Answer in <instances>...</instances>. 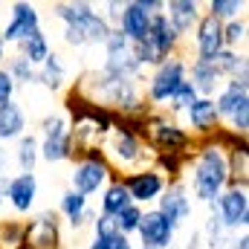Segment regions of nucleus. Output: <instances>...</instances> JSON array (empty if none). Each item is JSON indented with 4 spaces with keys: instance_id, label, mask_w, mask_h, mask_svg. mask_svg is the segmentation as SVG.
I'll use <instances>...</instances> for the list:
<instances>
[{
    "instance_id": "1",
    "label": "nucleus",
    "mask_w": 249,
    "mask_h": 249,
    "mask_svg": "<svg viewBox=\"0 0 249 249\" xmlns=\"http://www.w3.org/2000/svg\"><path fill=\"white\" fill-rule=\"evenodd\" d=\"M226 183H229V162H226L223 151L217 145L203 148V154L194 165V194L203 203H212L223 194Z\"/></svg>"
},
{
    "instance_id": "2",
    "label": "nucleus",
    "mask_w": 249,
    "mask_h": 249,
    "mask_svg": "<svg viewBox=\"0 0 249 249\" xmlns=\"http://www.w3.org/2000/svg\"><path fill=\"white\" fill-rule=\"evenodd\" d=\"M217 220L223 229H244L249 223V197L247 186H232L217 197Z\"/></svg>"
},
{
    "instance_id": "3",
    "label": "nucleus",
    "mask_w": 249,
    "mask_h": 249,
    "mask_svg": "<svg viewBox=\"0 0 249 249\" xmlns=\"http://www.w3.org/2000/svg\"><path fill=\"white\" fill-rule=\"evenodd\" d=\"M41 29V18L38 9L29 3H15L12 6V20L6 23V29L0 32V44H23L29 35H35Z\"/></svg>"
},
{
    "instance_id": "4",
    "label": "nucleus",
    "mask_w": 249,
    "mask_h": 249,
    "mask_svg": "<svg viewBox=\"0 0 249 249\" xmlns=\"http://www.w3.org/2000/svg\"><path fill=\"white\" fill-rule=\"evenodd\" d=\"M136 232H139V238H142V247H151V249H165L174 241V223H171L165 214H160L157 209L142 214Z\"/></svg>"
},
{
    "instance_id": "5",
    "label": "nucleus",
    "mask_w": 249,
    "mask_h": 249,
    "mask_svg": "<svg viewBox=\"0 0 249 249\" xmlns=\"http://www.w3.org/2000/svg\"><path fill=\"white\" fill-rule=\"evenodd\" d=\"M183 81H186V64L177 61V58L162 61L151 78V99L154 102H171V96L177 93V87Z\"/></svg>"
},
{
    "instance_id": "6",
    "label": "nucleus",
    "mask_w": 249,
    "mask_h": 249,
    "mask_svg": "<svg viewBox=\"0 0 249 249\" xmlns=\"http://www.w3.org/2000/svg\"><path fill=\"white\" fill-rule=\"evenodd\" d=\"M70 180H72V191H78V194L87 197V194H93V191H99V188L105 186L107 165L102 162V157H90V160H84V162H78L72 168Z\"/></svg>"
},
{
    "instance_id": "7",
    "label": "nucleus",
    "mask_w": 249,
    "mask_h": 249,
    "mask_svg": "<svg viewBox=\"0 0 249 249\" xmlns=\"http://www.w3.org/2000/svg\"><path fill=\"white\" fill-rule=\"evenodd\" d=\"M177 41H180V35L171 29V23H168V18L160 12V15H151V26H148V38L142 41V44H148L151 50H154V55L160 58V61H165V55L177 47Z\"/></svg>"
},
{
    "instance_id": "8",
    "label": "nucleus",
    "mask_w": 249,
    "mask_h": 249,
    "mask_svg": "<svg viewBox=\"0 0 249 249\" xmlns=\"http://www.w3.org/2000/svg\"><path fill=\"white\" fill-rule=\"evenodd\" d=\"M58 247V217L55 212H44L38 220L26 226V249H55Z\"/></svg>"
},
{
    "instance_id": "9",
    "label": "nucleus",
    "mask_w": 249,
    "mask_h": 249,
    "mask_svg": "<svg viewBox=\"0 0 249 249\" xmlns=\"http://www.w3.org/2000/svg\"><path fill=\"white\" fill-rule=\"evenodd\" d=\"M217 116H235L241 110H249V93H247V70L232 75L229 87L220 93V99L214 102Z\"/></svg>"
},
{
    "instance_id": "10",
    "label": "nucleus",
    "mask_w": 249,
    "mask_h": 249,
    "mask_svg": "<svg viewBox=\"0 0 249 249\" xmlns=\"http://www.w3.org/2000/svg\"><path fill=\"white\" fill-rule=\"evenodd\" d=\"M220 50H223V23L206 15L197 23V55H200L197 61H212Z\"/></svg>"
},
{
    "instance_id": "11",
    "label": "nucleus",
    "mask_w": 249,
    "mask_h": 249,
    "mask_svg": "<svg viewBox=\"0 0 249 249\" xmlns=\"http://www.w3.org/2000/svg\"><path fill=\"white\" fill-rule=\"evenodd\" d=\"M162 177L157 171H139V174H130L127 177V194H130V203L139 206V203H148V200H157L162 194Z\"/></svg>"
},
{
    "instance_id": "12",
    "label": "nucleus",
    "mask_w": 249,
    "mask_h": 249,
    "mask_svg": "<svg viewBox=\"0 0 249 249\" xmlns=\"http://www.w3.org/2000/svg\"><path fill=\"white\" fill-rule=\"evenodd\" d=\"M119 32H122L124 38L130 41V44H142L145 38H148V26H151V15L139 6V0L136 3H127L122 9V18H119Z\"/></svg>"
},
{
    "instance_id": "13",
    "label": "nucleus",
    "mask_w": 249,
    "mask_h": 249,
    "mask_svg": "<svg viewBox=\"0 0 249 249\" xmlns=\"http://www.w3.org/2000/svg\"><path fill=\"white\" fill-rule=\"evenodd\" d=\"M6 197L9 203L15 206V212H29L35 197H38V180L35 174H18L9 180V188H6Z\"/></svg>"
},
{
    "instance_id": "14",
    "label": "nucleus",
    "mask_w": 249,
    "mask_h": 249,
    "mask_svg": "<svg viewBox=\"0 0 249 249\" xmlns=\"http://www.w3.org/2000/svg\"><path fill=\"white\" fill-rule=\"evenodd\" d=\"M160 200V214H165L171 223H174V229L186 220L188 214H191V203H188V197H186V188L183 186H171L162 197H157Z\"/></svg>"
},
{
    "instance_id": "15",
    "label": "nucleus",
    "mask_w": 249,
    "mask_h": 249,
    "mask_svg": "<svg viewBox=\"0 0 249 249\" xmlns=\"http://www.w3.org/2000/svg\"><path fill=\"white\" fill-rule=\"evenodd\" d=\"M168 23L177 35H186L188 29L197 23V3L194 0H171L168 3Z\"/></svg>"
},
{
    "instance_id": "16",
    "label": "nucleus",
    "mask_w": 249,
    "mask_h": 249,
    "mask_svg": "<svg viewBox=\"0 0 249 249\" xmlns=\"http://www.w3.org/2000/svg\"><path fill=\"white\" fill-rule=\"evenodd\" d=\"M188 84L194 87V93H197V96L209 99V96L220 87V75L212 70V64L194 61V64H191V81H188Z\"/></svg>"
},
{
    "instance_id": "17",
    "label": "nucleus",
    "mask_w": 249,
    "mask_h": 249,
    "mask_svg": "<svg viewBox=\"0 0 249 249\" xmlns=\"http://www.w3.org/2000/svg\"><path fill=\"white\" fill-rule=\"evenodd\" d=\"M23 127H26V116H23V110L15 102L0 105V139L23 136Z\"/></svg>"
},
{
    "instance_id": "18",
    "label": "nucleus",
    "mask_w": 249,
    "mask_h": 249,
    "mask_svg": "<svg viewBox=\"0 0 249 249\" xmlns=\"http://www.w3.org/2000/svg\"><path fill=\"white\" fill-rule=\"evenodd\" d=\"M61 212L75 229H81V226L93 217V212H87V197L78 194V191H67V194H64L61 197Z\"/></svg>"
},
{
    "instance_id": "19",
    "label": "nucleus",
    "mask_w": 249,
    "mask_h": 249,
    "mask_svg": "<svg viewBox=\"0 0 249 249\" xmlns=\"http://www.w3.org/2000/svg\"><path fill=\"white\" fill-rule=\"evenodd\" d=\"M154 136L162 148H168V154H177L188 145V136L171 122H162V119H154Z\"/></svg>"
},
{
    "instance_id": "20",
    "label": "nucleus",
    "mask_w": 249,
    "mask_h": 249,
    "mask_svg": "<svg viewBox=\"0 0 249 249\" xmlns=\"http://www.w3.org/2000/svg\"><path fill=\"white\" fill-rule=\"evenodd\" d=\"M186 113H188V122L194 124L197 130H212L217 124V119H220L212 99H197L191 107H186Z\"/></svg>"
},
{
    "instance_id": "21",
    "label": "nucleus",
    "mask_w": 249,
    "mask_h": 249,
    "mask_svg": "<svg viewBox=\"0 0 249 249\" xmlns=\"http://www.w3.org/2000/svg\"><path fill=\"white\" fill-rule=\"evenodd\" d=\"M113 154H116V160H119L122 165H130V162H136V160L142 157L139 142H136V136H133L130 130H116V139H113Z\"/></svg>"
},
{
    "instance_id": "22",
    "label": "nucleus",
    "mask_w": 249,
    "mask_h": 249,
    "mask_svg": "<svg viewBox=\"0 0 249 249\" xmlns=\"http://www.w3.org/2000/svg\"><path fill=\"white\" fill-rule=\"evenodd\" d=\"M127 206H130V194H127L124 183H113L102 197V214H107V217H116Z\"/></svg>"
},
{
    "instance_id": "23",
    "label": "nucleus",
    "mask_w": 249,
    "mask_h": 249,
    "mask_svg": "<svg viewBox=\"0 0 249 249\" xmlns=\"http://www.w3.org/2000/svg\"><path fill=\"white\" fill-rule=\"evenodd\" d=\"M206 64H212V70L217 75H238V72L247 70V58L238 55V53H232V50H220L212 61H206Z\"/></svg>"
},
{
    "instance_id": "24",
    "label": "nucleus",
    "mask_w": 249,
    "mask_h": 249,
    "mask_svg": "<svg viewBox=\"0 0 249 249\" xmlns=\"http://www.w3.org/2000/svg\"><path fill=\"white\" fill-rule=\"evenodd\" d=\"M20 47H23V58L32 64V67H35V64H44L50 58V44H47V35H44L41 29H38L35 35H29Z\"/></svg>"
},
{
    "instance_id": "25",
    "label": "nucleus",
    "mask_w": 249,
    "mask_h": 249,
    "mask_svg": "<svg viewBox=\"0 0 249 249\" xmlns=\"http://www.w3.org/2000/svg\"><path fill=\"white\" fill-rule=\"evenodd\" d=\"M41 157L47 162H61L70 157V133H61V136H47L44 145H41Z\"/></svg>"
},
{
    "instance_id": "26",
    "label": "nucleus",
    "mask_w": 249,
    "mask_h": 249,
    "mask_svg": "<svg viewBox=\"0 0 249 249\" xmlns=\"http://www.w3.org/2000/svg\"><path fill=\"white\" fill-rule=\"evenodd\" d=\"M35 160H38V139L29 133V136H20V145H18V165H20V174H32L35 171Z\"/></svg>"
},
{
    "instance_id": "27",
    "label": "nucleus",
    "mask_w": 249,
    "mask_h": 249,
    "mask_svg": "<svg viewBox=\"0 0 249 249\" xmlns=\"http://www.w3.org/2000/svg\"><path fill=\"white\" fill-rule=\"evenodd\" d=\"M139 220H142V209H139V206H133V203H130L127 209H122V212L113 217V223H116V232H119V235H124V238L136 232Z\"/></svg>"
},
{
    "instance_id": "28",
    "label": "nucleus",
    "mask_w": 249,
    "mask_h": 249,
    "mask_svg": "<svg viewBox=\"0 0 249 249\" xmlns=\"http://www.w3.org/2000/svg\"><path fill=\"white\" fill-rule=\"evenodd\" d=\"M35 78H41L50 90H58V87H61V81H64V67H61V61H58V55H53V53H50V58L44 61V70H41Z\"/></svg>"
},
{
    "instance_id": "29",
    "label": "nucleus",
    "mask_w": 249,
    "mask_h": 249,
    "mask_svg": "<svg viewBox=\"0 0 249 249\" xmlns=\"http://www.w3.org/2000/svg\"><path fill=\"white\" fill-rule=\"evenodd\" d=\"M244 9V3L238 0H212L209 3V15L214 20H235V15Z\"/></svg>"
},
{
    "instance_id": "30",
    "label": "nucleus",
    "mask_w": 249,
    "mask_h": 249,
    "mask_svg": "<svg viewBox=\"0 0 249 249\" xmlns=\"http://www.w3.org/2000/svg\"><path fill=\"white\" fill-rule=\"evenodd\" d=\"M244 38H247V23L244 20H229L223 26V50L238 44V41H244Z\"/></svg>"
},
{
    "instance_id": "31",
    "label": "nucleus",
    "mask_w": 249,
    "mask_h": 249,
    "mask_svg": "<svg viewBox=\"0 0 249 249\" xmlns=\"http://www.w3.org/2000/svg\"><path fill=\"white\" fill-rule=\"evenodd\" d=\"M90 249H133L130 247V241L124 238V235H105V238H93V244Z\"/></svg>"
},
{
    "instance_id": "32",
    "label": "nucleus",
    "mask_w": 249,
    "mask_h": 249,
    "mask_svg": "<svg viewBox=\"0 0 249 249\" xmlns=\"http://www.w3.org/2000/svg\"><path fill=\"white\" fill-rule=\"evenodd\" d=\"M171 102H174V110H183V107H191L194 102H197V93H194V87L183 81L180 87H177V93L171 96Z\"/></svg>"
},
{
    "instance_id": "33",
    "label": "nucleus",
    "mask_w": 249,
    "mask_h": 249,
    "mask_svg": "<svg viewBox=\"0 0 249 249\" xmlns=\"http://www.w3.org/2000/svg\"><path fill=\"white\" fill-rule=\"evenodd\" d=\"M6 72H9L12 78H20V81H32V78H35V70H32V64L26 61L23 55H20V58H15V61H12V67H9Z\"/></svg>"
},
{
    "instance_id": "34",
    "label": "nucleus",
    "mask_w": 249,
    "mask_h": 249,
    "mask_svg": "<svg viewBox=\"0 0 249 249\" xmlns=\"http://www.w3.org/2000/svg\"><path fill=\"white\" fill-rule=\"evenodd\" d=\"M93 229H96V238L116 235V223H113V217H107V214H99V217H96V223H93Z\"/></svg>"
},
{
    "instance_id": "35",
    "label": "nucleus",
    "mask_w": 249,
    "mask_h": 249,
    "mask_svg": "<svg viewBox=\"0 0 249 249\" xmlns=\"http://www.w3.org/2000/svg\"><path fill=\"white\" fill-rule=\"evenodd\" d=\"M12 93H15V78L6 70H0V105L12 102Z\"/></svg>"
},
{
    "instance_id": "36",
    "label": "nucleus",
    "mask_w": 249,
    "mask_h": 249,
    "mask_svg": "<svg viewBox=\"0 0 249 249\" xmlns=\"http://www.w3.org/2000/svg\"><path fill=\"white\" fill-rule=\"evenodd\" d=\"M61 133H67L64 130V116H47L44 119V136H61Z\"/></svg>"
},
{
    "instance_id": "37",
    "label": "nucleus",
    "mask_w": 249,
    "mask_h": 249,
    "mask_svg": "<svg viewBox=\"0 0 249 249\" xmlns=\"http://www.w3.org/2000/svg\"><path fill=\"white\" fill-rule=\"evenodd\" d=\"M6 165H9V157H6V151L0 148V177L6 174Z\"/></svg>"
},
{
    "instance_id": "38",
    "label": "nucleus",
    "mask_w": 249,
    "mask_h": 249,
    "mask_svg": "<svg viewBox=\"0 0 249 249\" xmlns=\"http://www.w3.org/2000/svg\"><path fill=\"white\" fill-rule=\"evenodd\" d=\"M0 61H3V44H0Z\"/></svg>"
},
{
    "instance_id": "39",
    "label": "nucleus",
    "mask_w": 249,
    "mask_h": 249,
    "mask_svg": "<svg viewBox=\"0 0 249 249\" xmlns=\"http://www.w3.org/2000/svg\"><path fill=\"white\" fill-rule=\"evenodd\" d=\"M139 249H151V247H139Z\"/></svg>"
},
{
    "instance_id": "40",
    "label": "nucleus",
    "mask_w": 249,
    "mask_h": 249,
    "mask_svg": "<svg viewBox=\"0 0 249 249\" xmlns=\"http://www.w3.org/2000/svg\"><path fill=\"white\" fill-rule=\"evenodd\" d=\"M0 206H3V200H0Z\"/></svg>"
}]
</instances>
